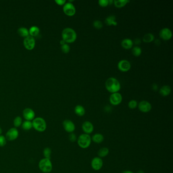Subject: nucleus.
<instances>
[{"mask_svg": "<svg viewBox=\"0 0 173 173\" xmlns=\"http://www.w3.org/2000/svg\"><path fill=\"white\" fill-rule=\"evenodd\" d=\"M105 86L109 92L115 93L119 92L121 89L120 83L115 78L110 77L105 82Z\"/></svg>", "mask_w": 173, "mask_h": 173, "instance_id": "1", "label": "nucleus"}, {"mask_svg": "<svg viewBox=\"0 0 173 173\" xmlns=\"http://www.w3.org/2000/svg\"><path fill=\"white\" fill-rule=\"evenodd\" d=\"M61 35L63 40L67 43H73L77 39V33L74 30L70 27L63 29Z\"/></svg>", "mask_w": 173, "mask_h": 173, "instance_id": "2", "label": "nucleus"}, {"mask_svg": "<svg viewBox=\"0 0 173 173\" xmlns=\"http://www.w3.org/2000/svg\"><path fill=\"white\" fill-rule=\"evenodd\" d=\"M77 143L78 146L82 149H86L90 146L92 143V137L89 135L82 133L77 138Z\"/></svg>", "mask_w": 173, "mask_h": 173, "instance_id": "3", "label": "nucleus"}, {"mask_svg": "<svg viewBox=\"0 0 173 173\" xmlns=\"http://www.w3.org/2000/svg\"><path fill=\"white\" fill-rule=\"evenodd\" d=\"M39 168L43 173H49L53 170V164L50 159L44 158L39 162Z\"/></svg>", "mask_w": 173, "mask_h": 173, "instance_id": "4", "label": "nucleus"}, {"mask_svg": "<svg viewBox=\"0 0 173 173\" xmlns=\"http://www.w3.org/2000/svg\"><path fill=\"white\" fill-rule=\"evenodd\" d=\"M32 128L39 132H43L47 128L45 120L41 117L35 118L32 121Z\"/></svg>", "mask_w": 173, "mask_h": 173, "instance_id": "5", "label": "nucleus"}, {"mask_svg": "<svg viewBox=\"0 0 173 173\" xmlns=\"http://www.w3.org/2000/svg\"><path fill=\"white\" fill-rule=\"evenodd\" d=\"M19 132L16 128H10L6 133V138L9 141H14L18 138Z\"/></svg>", "mask_w": 173, "mask_h": 173, "instance_id": "6", "label": "nucleus"}, {"mask_svg": "<svg viewBox=\"0 0 173 173\" xmlns=\"http://www.w3.org/2000/svg\"><path fill=\"white\" fill-rule=\"evenodd\" d=\"M63 11L68 16H72L75 14L76 8L72 3L68 2L63 6Z\"/></svg>", "mask_w": 173, "mask_h": 173, "instance_id": "7", "label": "nucleus"}, {"mask_svg": "<svg viewBox=\"0 0 173 173\" xmlns=\"http://www.w3.org/2000/svg\"><path fill=\"white\" fill-rule=\"evenodd\" d=\"M63 129L68 133H72L75 131L76 126L72 121L69 119H66L63 123Z\"/></svg>", "mask_w": 173, "mask_h": 173, "instance_id": "8", "label": "nucleus"}, {"mask_svg": "<svg viewBox=\"0 0 173 173\" xmlns=\"http://www.w3.org/2000/svg\"><path fill=\"white\" fill-rule=\"evenodd\" d=\"M109 100L112 105L117 106L121 103L123 100V97L118 92L113 93L110 95Z\"/></svg>", "mask_w": 173, "mask_h": 173, "instance_id": "9", "label": "nucleus"}, {"mask_svg": "<svg viewBox=\"0 0 173 173\" xmlns=\"http://www.w3.org/2000/svg\"><path fill=\"white\" fill-rule=\"evenodd\" d=\"M91 166L92 169L94 171H99L103 166V161L102 159L99 157H94L91 162Z\"/></svg>", "mask_w": 173, "mask_h": 173, "instance_id": "10", "label": "nucleus"}, {"mask_svg": "<svg viewBox=\"0 0 173 173\" xmlns=\"http://www.w3.org/2000/svg\"><path fill=\"white\" fill-rule=\"evenodd\" d=\"M24 44L25 48L27 50H32L34 48L35 46V40L34 38L31 36L27 37L24 39Z\"/></svg>", "mask_w": 173, "mask_h": 173, "instance_id": "11", "label": "nucleus"}, {"mask_svg": "<svg viewBox=\"0 0 173 173\" xmlns=\"http://www.w3.org/2000/svg\"><path fill=\"white\" fill-rule=\"evenodd\" d=\"M138 108L141 112L147 113L151 111L152 106L151 104L147 101H142L138 104Z\"/></svg>", "mask_w": 173, "mask_h": 173, "instance_id": "12", "label": "nucleus"}, {"mask_svg": "<svg viewBox=\"0 0 173 173\" xmlns=\"http://www.w3.org/2000/svg\"><path fill=\"white\" fill-rule=\"evenodd\" d=\"M131 68V64L130 61L126 60H122L118 63V68L122 72H127Z\"/></svg>", "mask_w": 173, "mask_h": 173, "instance_id": "13", "label": "nucleus"}, {"mask_svg": "<svg viewBox=\"0 0 173 173\" xmlns=\"http://www.w3.org/2000/svg\"><path fill=\"white\" fill-rule=\"evenodd\" d=\"M159 36L164 40H169L172 37V32L168 27H164L159 32Z\"/></svg>", "mask_w": 173, "mask_h": 173, "instance_id": "14", "label": "nucleus"}, {"mask_svg": "<svg viewBox=\"0 0 173 173\" xmlns=\"http://www.w3.org/2000/svg\"><path fill=\"white\" fill-rule=\"evenodd\" d=\"M82 129L84 133L89 135L92 133L94 130V125L89 121H85L82 123Z\"/></svg>", "mask_w": 173, "mask_h": 173, "instance_id": "15", "label": "nucleus"}, {"mask_svg": "<svg viewBox=\"0 0 173 173\" xmlns=\"http://www.w3.org/2000/svg\"><path fill=\"white\" fill-rule=\"evenodd\" d=\"M23 116L24 118L27 121L33 120L35 117V112L32 109L26 108L23 111Z\"/></svg>", "mask_w": 173, "mask_h": 173, "instance_id": "16", "label": "nucleus"}, {"mask_svg": "<svg viewBox=\"0 0 173 173\" xmlns=\"http://www.w3.org/2000/svg\"><path fill=\"white\" fill-rule=\"evenodd\" d=\"M121 44L123 48L125 49H129L132 48L133 47V42L130 39L126 38L121 41Z\"/></svg>", "mask_w": 173, "mask_h": 173, "instance_id": "17", "label": "nucleus"}, {"mask_svg": "<svg viewBox=\"0 0 173 173\" xmlns=\"http://www.w3.org/2000/svg\"><path fill=\"white\" fill-rule=\"evenodd\" d=\"M104 140V136L99 133H95L92 137V141L97 144H100Z\"/></svg>", "mask_w": 173, "mask_h": 173, "instance_id": "18", "label": "nucleus"}, {"mask_svg": "<svg viewBox=\"0 0 173 173\" xmlns=\"http://www.w3.org/2000/svg\"><path fill=\"white\" fill-rule=\"evenodd\" d=\"M171 92V87L169 85H164L159 89V94L164 97L169 95Z\"/></svg>", "mask_w": 173, "mask_h": 173, "instance_id": "19", "label": "nucleus"}, {"mask_svg": "<svg viewBox=\"0 0 173 173\" xmlns=\"http://www.w3.org/2000/svg\"><path fill=\"white\" fill-rule=\"evenodd\" d=\"M116 16L114 15H111L108 16L106 19L105 22L108 25H117V22H116Z\"/></svg>", "mask_w": 173, "mask_h": 173, "instance_id": "20", "label": "nucleus"}, {"mask_svg": "<svg viewBox=\"0 0 173 173\" xmlns=\"http://www.w3.org/2000/svg\"><path fill=\"white\" fill-rule=\"evenodd\" d=\"M74 112L79 116H83L85 113V108L81 105H77L74 109Z\"/></svg>", "mask_w": 173, "mask_h": 173, "instance_id": "21", "label": "nucleus"}, {"mask_svg": "<svg viewBox=\"0 0 173 173\" xmlns=\"http://www.w3.org/2000/svg\"><path fill=\"white\" fill-rule=\"evenodd\" d=\"M109 153V150L108 148L104 147L99 150V151L97 152V155H98V157L102 159L103 157L107 156L108 155Z\"/></svg>", "mask_w": 173, "mask_h": 173, "instance_id": "22", "label": "nucleus"}, {"mask_svg": "<svg viewBox=\"0 0 173 173\" xmlns=\"http://www.w3.org/2000/svg\"><path fill=\"white\" fill-rule=\"evenodd\" d=\"M17 33L20 36L26 38L29 36V31L25 27H20L17 31Z\"/></svg>", "mask_w": 173, "mask_h": 173, "instance_id": "23", "label": "nucleus"}, {"mask_svg": "<svg viewBox=\"0 0 173 173\" xmlns=\"http://www.w3.org/2000/svg\"><path fill=\"white\" fill-rule=\"evenodd\" d=\"M154 35L152 34V33H150V32L146 34L143 38V41L146 43L151 42L154 41Z\"/></svg>", "mask_w": 173, "mask_h": 173, "instance_id": "24", "label": "nucleus"}, {"mask_svg": "<svg viewBox=\"0 0 173 173\" xmlns=\"http://www.w3.org/2000/svg\"><path fill=\"white\" fill-rule=\"evenodd\" d=\"M128 2H130V1L128 0H115L113 1L114 5L117 8L123 7Z\"/></svg>", "mask_w": 173, "mask_h": 173, "instance_id": "25", "label": "nucleus"}, {"mask_svg": "<svg viewBox=\"0 0 173 173\" xmlns=\"http://www.w3.org/2000/svg\"><path fill=\"white\" fill-rule=\"evenodd\" d=\"M22 128L25 130H29L32 128V122L31 121L25 120L22 123Z\"/></svg>", "mask_w": 173, "mask_h": 173, "instance_id": "26", "label": "nucleus"}, {"mask_svg": "<svg viewBox=\"0 0 173 173\" xmlns=\"http://www.w3.org/2000/svg\"><path fill=\"white\" fill-rule=\"evenodd\" d=\"M29 31V34L31 35V36L33 37L37 36L39 34V33L40 32V30L37 27L33 26L30 28Z\"/></svg>", "mask_w": 173, "mask_h": 173, "instance_id": "27", "label": "nucleus"}, {"mask_svg": "<svg viewBox=\"0 0 173 173\" xmlns=\"http://www.w3.org/2000/svg\"><path fill=\"white\" fill-rule=\"evenodd\" d=\"M132 53L134 56H139L142 53V49L141 47L138 46H136L132 49Z\"/></svg>", "mask_w": 173, "mask_h": 173, "instance_id": "28", "label": "nucleus"}, {"mask_svg": "<svg viewBox=\"0 0 173 173\" xmlns=\"http://www.w3.org/2000/svg\"><path fill=\"white\" fill-rule=\"evenodd\" d=\"M22 120L20 116H17L15 118L13 121V124L14 125L15 128H19L20 126H22Z\"/></svg>", "mask_w": 173, "mask_h": 173, "instance_id": "29", "label": "nucleus"}, {"mask_svg": "<svg viewBox=\"0 0 173 173\" xmlns=\"http://www.w3.org/2000/svg\"><path fill=\"white\" fill-rule=\"evenodd\" d=\"M43 153L44 158L50 159L51 154V150L50 148L49 147L44 148Z\"/></svg>", "mask_w": 173, "mask_h": 173, "instance_id": "30", "label": "nucleus"}, {"mask_svg": "<svg viewBox=\"0 0 173 173\" xmlns=\"http://www.w3.org/2000/svg\"><path fill=\"white\" fill-rule=\"evenodd\" d=\"M138 106V103L137 101L135 99H132L128 102V107L130 109H134Z\"/></svg>", "mask_w": 173, "mask_h": 173, "instance_id": "31", "label": "nucleus"}, {"mask_svg": "<svg viewBox=\"0 0 173 173\" xmlns=\"http://www.w3.org/2000/svg\"><path fill=\"white\" fill-rule=\"evenodd\" d=\"M94 27L97 29H101L103 27V23L99 20H96L93 22Z\"/></svg>", "mask_w": 173, "mask_h": 173, "instance_id": "32", "label": "nucleus"}, {"mask_svg": "<svg viewBox=\"0 0 173 173\" xmlns=\"http://www.w3.org/2000/svg\"><path fill=\"white\" fill-rule=\"evenodd\" d=\"M61 49L64 53H68L70 50V47L68 44L66 43L63 45H61Z\"/></svg>", "mask_w": 173, "mask_h": 173, "instance_id": "33", "label": "nucleus"}, {"mask_svg": "<svg viewBox=\"0 0 173 173\" xmlns=\"http://www.w3.org/2000/svg\"><path fill=\"white\" fill-rule=\"evenodd\" d=\"M7 143V139L3 135H0V147H4Z\"/></svg>", "mask_w": 173, "mask_h": 173, "instance_id": "34", "label": "nucleus"}, {"mask_svg": "<svg viewBox=\"0 0 173 173\" xmlns=\"http://www.w3.org/2000/svg\"><path fill=\"white\" fill-rule=\"evenodd\" d=\"M68 139L71 142H75L77 140V138L75 133H70V135L68 136Z\"/></svg>", "mask_w": 173, "mask_h": 173, "instance_id": "35", "label": "nucleus"}, {"mask_svg": "<svg viewBox=\"0 0 173 173\" xmlns=\"http://www.w3.org/2000/svg\"><path fill=\"white\" fill-rule=\"evenodd\" d=\"M98 3L102 7H106L109 5L108 0H99Z\"/></svg>", "mask_w": 173, "mask_h": 173, "instance_id": "36", "label": "nucleus"}, {"mask_svg": "<svg viewBox=\"0 0 173 173\" xmlns=\"http://www.w3.org/2000/svg\"><path fill=\"white\" fill-rule=\"evenodd\" d=\"M55 2L58 5H63L66 4V0H56Z\"/></svg>", "mask_w": 173, "mask_h": 173, "instance_id": "37", "label": "nucleus"}, {"mask_svg": "<svg viewBox=\"0 0 173 173\" xmlns=\"http://www.w3.org/2000/svg\"><path fill=\"white\" fill-rule=\"evenodd\" d=\"M133 42H134V43H135L136 45H140L141 43V40L140 39L137 38H136L135 39L133 40Z\"/></svg>", "mask_w": 173, "mask_h": 173, "instance_id": "38", "label": "nucleus"}, {"mask_svg": "<svg viewBox=\"0 0 173 173\" xmlns=\"http://www.w3.org/2000/svg\"><path fill=\"white\" fill-rule=\"evenodd\" d=\"M152 89H153V90H156V89H158L157 85L156 84H153L152 85Z\"/></svg>", "mask_w": 173, "mask_h": 173, "instance_id": "39", "label": "nucleus"}, {"mask_svg": "<svg viewBox=\"0 0 173 173\" xmlns=\"http://www.w3.org/2000/svg\"><path fill=\"white\" fill-rule=\"evenodd\" d=\"M121 173H133V172L131 171H129V170H125V171H123V172Z\"/></svg>", "mask_w": 173, "mask_h": 173, "instance_id": "40", "label": "nucleus"}, {"mask_svg": "<svg viewBox=\"0 0 173 173\" xmlns=\"http://www.w3.org/2000/svg\"><path fill=\"white\" fill-rule=\"evenodd\" d=\"M60 44H61V45H63L66 44V42L63 40H61L60 41Z\"/></svg>", "mask_w": 173, "mask_h": 173, "instance_id": "41", "label": "nucleus"}, {"mask_svg": "<svg viewBox=\"0 0 173 173\" xmlns=\"http://www.w3.org/2000/svg\"><path fill=\"white\" fill-rule=\"evenodd\" d=\"M137 173H145V172L143 170H139L137 172Z\"/></svg>", "mask_w": 173, "mask_h": 173, "instance_id": "42", "label": "nucleus"}, {"mask_svg": "<svg viewBox=\"0 0 173 173\" xmlns=\"http://www.w3.org/2000/svg\"><path fill=\"white\" fill-rule=\"evenodd\" d=\"M158 42H159V43H161V42L159 41V40H158V39L155 40V43L157 45H159V44H158Z\"/></svg>", "mask_w": 173, "mask_h": 173, "instance_id": "43", "label": "nucleus"}, {"mask_svg": "<svg viewBox=\"0 0 173 173\" xmlns=\"http://www.w3.org/2000/svg\"><path fill=\"white\" fill-rule=\"evenodd\" d=\"M2 129L0 127V135H1V134L2 133Z\"/></svg>", "mask_w": 173, "mask_h": 173, "instance_id": "44", "label": "nucleus"}]
</instances>
